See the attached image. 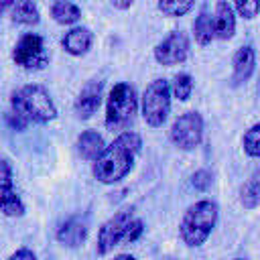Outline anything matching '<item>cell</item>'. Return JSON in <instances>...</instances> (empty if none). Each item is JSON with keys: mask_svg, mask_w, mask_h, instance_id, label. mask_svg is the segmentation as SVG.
<instances>
[{"mask_svg": "<svg viewBox=\"0 0 260 260\" xmlns=\"http://www.w3.org/2000/svg\"><path fill=\"white\" fill-rule=\"evenodd\" d=\"M240 201L246 209H256L260 203V179L258 175H254L248 183H244L242 193H240Z\"/></svg>", "mask_w": 260, "mask_h": 260, "instance_id": "20", "label": "cell"}, {"mask_svg": "<svg viewBox=\"0 0 260 260\" xmlns=\"http://www.w3.org/2000/svg\"><path fill=\"white\" fill-rule=\"evenodd\" d=\"M10 112L26 124H47L57 118V106L51 93L39 83H28L12 91Z\"/></svg>", "mask_w": 260, "mask_h": 260, "instance_id": "2", "label": "cell"}, {"mask_svg": "<svg viewBox=\"0 0 260 260\" xmlns=\"http://www.w3.org/2000/svg\"><path fill=\"white\" fill-rule=\"evenodd\" d=\"M132 219H134V213L130 209H122L114 213L110 219H106L98 232V244H95L98 254L106 256L116 246L126 244V234H128V225Z\"/></svg>", "mask_w": 260, "mask_h": 260, "instance_id": "8", "label": "cell"}, {"mask_svg": "<svg viewBox=\"0 0 260 260\" xmlns=\"http://www.w3.org/2000/svg\"><path fill=\"white\" fill-rule=\"evenodd\" d=\"M8 4H10V0H0V18H2V14L8 10Z\"/></svg>", "mask_w": 260, "mask_h": 260, "instance_id": "28", "label": "cell"}, {"mask_svg": "<svg viewBox=\"0 0 260 260\" xmlns=\"http://www.w3.org/2000/svg\"><path fill=\"white\" fill-rule=\"evenodd\" d=\"M87 232H89V225H87V217L83 215H73L69 219H65L59 230H57V240L63 244V246H69V248H77L85 242L87 238Z\"/></svg>", "mask_w": 260, "mask_h": 260, "instance_id": "12", "label": "cell"}, {"mask_svg": "<svg viewBox=\"0 0 260 260\" xmlns=\"http://www.w3.org/2000/svg\"><path fill=\"white\" fill-rule=\"evenodd\" d=\"M195 0H158L156 6L165 16L177 18V16H185L191 8H193Z\"/></svg>", "mask_w": 260, "mask_h": 260, "instance_id": "21", "label": "cell"}, {"mask_svg": "<svg viewBox=\"0 0 260 260\" xmlns=\"http://www.w3.org/2000/svg\"><path fill=\"white\" fill-rule=\"evenodd\" d=\"M12 61L26 69V71H37V69H43L47 63H49V53H47V47H45V39L41 35H35V32H26L22 35L14 49H12Z\"/></svg>", "mask_w": 260, "mask_h": 260, "instance_id": "6", "label": "cell"}, {"mask_svg": "<svg viewBox=\"0 0 260 260\" xmlns=\"http://www.w3.org/2000/svg\"><path fill=\"white\" fill-rule=\"evenodd\" d=\"M51 16L59 24H73L81 18V8L71 0H55L51 6Z\"/></svg>", "mask_w": 260, "mask_h": 260, "instance_id": "18", "label": "cell"}, {"mask_svg": "<svg viewBox=\"0 0 260 260\" xmlns=\"http://www.w3.org/2000/svg\"><path fill=\"white\" fill-rule=\"evenodd\" d=\"M106 142L95 130H83L75 140V150L83 160H95L104 150Z\"/></svg>", "mask_w": 260, "mask_h": 260, "instance_id": "16", "label": "cell"}, {"mask_svg": "<svg viewBox=\"0 0 260 260\" xmlns=\"http://www.w3.org/2000/svg\"><path fill=\"white\" fill-rule=\"evenodd\" d=\"M189 55V39L185 32L175 30L171 35H167L156 47H154V59L160 65H179L187 59Z\"/></svg>", "mask_w": 260, "mask_h": 260, "instance_id": "10", "label": "cell"}, {"mask_svg": "<svg viewBox=\"0 0 260 260\" xmlns=\"http://www.w3.org/2000/svg\"><path fill=\"white\" fill-rule=\"evenodd\" d=\"M217 215L219 207L211 199H199L189 205L179 225V236L183 244L189 248H199L201 244H205L217 223Z\"/></svg>", "mask_w": 260, "mask_h": 260, "instance_id": "3", "label": "cell"}, {"mask_svg": "<svg viewBox=\"0 0 260 260\" xmlns=\"http://www.w3.org/2000/svg\"><path fill=\"white\" fill-rule=\"evenodd\" d=\"M8 258H10V260H35L37 254H35L32 250H28V248H18V250H14Z\"/></svg>", "mask_w": 260, "mask_h": 260, "instance_id": "26", "label": "cell"}, {"mask_svg": "<svg viewBox=\"0 0 260 260\" xmlns=\"http://www.w3.org/2000/svg\"><path fill=\"white\" fill-rule=\"evenodd\" d=\"M138 110L136 89L130 83H116L110 89L108 104H106V128L108 130H122L126 128Z\"/></svg>", "mask_w": 260, "mask_h": 260, "instance_id": "4", "label": "cell"}, {"mask_svg": "<svg viewBox=\"0 0 260 260\" xmlns=\"http://www.w3.org/2000/svg\"><path fill=\"white\" fill-rule=\"evenodd\" d=\"M110 2H112V6L118 8V10H126V8H130V4H132V0H110Z\"/></svg>", "mask_w": 260, "mask_h": 260, "instance_id": "27", "label": "cell"}, {"mask_svg": "<svg viewBox=\"0 0 260 260\" xmlns=\"http://www.w3.org/2000/svg\"><path fill=\"white\" fill-rule=\"evenodd\" d=\"M211 183H213V173L207 171V169H199V171H195L193 177H191V185H193L197 191H207V189L211 187Z\"/></svg>", "mask_w": 260, "mask_h": 260, "instance_id": "25", "label": "cell"}, {"mask_svg": "<svg viewBox=\"0 0 260 260\" xmlns=\"http://www.w3.org/2000/svg\"><path fill=\"white\" fill-rule=\"evenodd\" d=\"M142 140L136 132L126 130L122 134H118L112 144L104 146V150L100 152V156L93 160V177L95 181L104 183V185H114L118 181H122L134 167V158L140 152Z\"/></svg>", "mask_w": 260, "mask_h": 260, "instance_id": "1", "label": "cell"}, {"mask_svg": "<svg viewBox=\"0 0 260 260\" xmlns=\"http://www.w3.org/2000/svg\"><path fill=\"white\" fill-rule=\"evenodd\" d=\"M193 37L201 47L209 45L215 39V35H213V18H211V14L207 10H201L197 14V18L193 22Z\"/></svg>", "mask_w": 260, "mask_h": 260, "instance_id": "19", "label": "cell"}, {"mask_svg": "<svg viewBox=\"0 0 260 260\" xmlns=\"http://www.w3.org/2000/svg\"><path fill=\"white\" fill-rule=\"evenodd\" d=\"M26 205L14 189L12 165L8 158L0 156V213L6 217H22Z\"/></svg>", "mask_w": 260, "mask_h": 260, "instance_id": "9", "label": "cell"}, {"mask_svg": "<svg viewBox=\"0 0 260 260\" xmlns=\"http://www.w3.org/2000/svg\"><path fill=\"white\" fill-rule=\"evenodd\" d=\"M234 6L238 10V14L246 20H252L256 18L258 14V8H260V2L258 0H234Z\"/></svg>", "mask_w": 260, "mask_h": 260, "instance_id": "24", "label": "cell"}, {"mask_svg": "<svg viewBox=\"0 0 260 260\" xmlns=\"http://www.w3.org/2000/svg\"><path fill=\"white\" fill-rule=\"evenodd\" d=\"M213 35L219 41H230L236 32V14L228 0H217L213 8Z\"/></svg>", "mask_w": 260, "mask_h": 260, "instance_id": "13", "label": "cell"}, {"mask_svg": "<svg viewBox=\"0 0 260 260\" xmlns=\"http://www.w3.org/2000/svg\"><path fill=\"white\" fill-rule=\"evenodd\" d=\"M169 87H171V95H175L179 102H187L193 91V77L189 73H179V75H175L173 85H169Z\"/></svg>", "mask_w": 260, "mask_h": 260, "instance_id": "23", "label": "cell"}, {"mask_svg": "<svg viewBox=\"0 0 260 260\" xmlns=\"http://www.w3.org/2000/svg\"><path fill=\"white\" fill-rule=\"evenodd\" d=\"M234 73H232V85H244L246 81H250V77L254 75L256 69V53L250 45L240 47L234 55Z\"/></svg>", "mask_w": 260, "mask_h": 260, "instance_id": "14", "label": "cell"}, {"mask_svg": "<svg viewBox=\"0 0 260 260\" xmlns=\"http://www.w3.org/2000/svg\"><path fill=\"white\" fill-rule=\"evenodd\" d=\"M142 118L150 128H158L167 122L171 112V87L165 79H154L146 85L140 100Z\"/></svg>", "mask_w": 260, "mask_h": 260, "instance_id": "5", "label": "cell"}, {"mask_svg": "<svg viewBox=\"0 0 260 260\" xmlns=\"http://www.w3.org/2000/svg\"><path fill=\"white\" fill-rule=\"evenodd\" d=\"M8 12H10V18L12 22L16 24H37L41 20V14H39V8L32 0H10L8 4Z\"/></svg>", "mask_w": 260, "mask_h": 260, "instance_id": "17", "label": "cell"}, {"mask_svg": "<svg viewBox=\"0 0 260 260\" xmlns=\"http://www.w3.org/2000/svg\"><path fill=\"white\" fill-rule=\"evenodd\" d=\"M242 146H244V152L250 156V158H258L260 156V124H252L244 136H242Z\"/></svg>", "mask_w": 260, "mask_h": 260, "instance_id": "22", "label": "cell"}, {"mask_svg": "<svg viewBox=\"0 0 260 260\" xmlns=\"http://www.w3.org/2000/svg\"><path fill=\"white\" fill-rule=\"evenodd\" d=\"M102 93H104V81L100 79H89L81 91L77 93L75 98V104H73V110H75V116L81 118V120H87L91 118L100 104H102Z\"/></svg>", "mask_w": 260, "mask_h": 260, "instance_id": "11", "label": "cell"}, {"mask_svg": "<svg viewBox=\"0 0 260 260\" xmlns=\"http://www.w3.org/2000/svg\"><path fill=\"white\" fill-rule=\"evenodd\" d=\"M91 43H93V32L87 26H73L61 37V47L65 49V53L73 57L85 55L91 49Z\"/></svg>", "mask_w": 260, "mask_h": 260, "instance_id": "15", "label": "cell"}, {"mask_svg": "<svg viewBox=\"0 0 260 260\" xmlns=\"http://www.w3.org/2000/svg\"><path fill=\"white\" fill-rule=\"evenodd\" d=\"M171 142L181 150H193L203 140V118L199 112H185L179 116L169 132Z\"/></svg>", "mask_w": 260, "mask_h": 260, "instance_id": "7", "label": "cell"}]
</instances>
